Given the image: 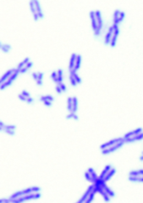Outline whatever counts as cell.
<instances>
[{
	"label": "cell",
	"instance_id": "obj_46",
	"mask_svg": "<svg viewBox=\"0 0 143 203\" xmlns=\"http://www.w3.org/2000/svg\"><path fill=\"white\" fill-rule=\"evenodd\" d=\"M32 77H33V79L35 80L36 82H37V72H33V73H32Z\"/></svg>",
	"mask_w": 143,
	"mask_h": 203
},
{
	"label": "cell",
	"instance_id": "obj_45",
	"mask_svg": "<svg viewBox=\"0 0 143 203\" xmlns=\"http://www.w3.org/2000/svg\"><path fill=\"white\" fill-rule=\"evenodd\" d=\"M10 201L9 199H0V203H6V202H8Z\"/></svg>",
	"mask_w": 143,
	"mask_h": 203
},
{
	"label": "cell",
	"instance_id": "obj_11",
	"mask_svg": "<svg viewBox=\"0 0 143 203\" xmlns=\"http://www.w3.org/2000/svg\"><path fill=\"white\" fill-rule=\"evenodd\" d=\"M16 68H14V69H11V70H7V72H6V73L4 74V75L2 76L1 78H0V85H1V84H3L6 81H7V80L9 79V77H10V76L12 75V74L14 73L15 72H16Z\"/></svg>",
	"mask_w": 143,
	"mask_h": 203
},
{
	"label": "cell",
	"instance_id": "obj_1",
	"mask_svg": "<svg viewBox=\"0 0 143 203\" xmlns=\"http://www.w3.org/2000/svg\"><path fill=\"white\" fill-rule=\"evenodd\" d=\"M40 187H28V189H23V190L18 191V192L14 193L13 195H11L9 200H10V202L14 200H16V199L20 198L22 196H26V195H29V194H33V193H39L40 192Z\"/></svg>",
	"mask_w": 143,
	"mask_h": 203
},
{
	"label": "cell",
	"instance_id": "obj_10",
	"mask_svg": "<svg viewBox=\"0 0 143 203\" xmlns=\"http://www.w3.org/2000/svg\"><path fill=\"white\" fill-rule=\"evenodd\" d=\"M116 25H112L109 28H108V32H107L106 36H105V44L106 45H109V42H110V39H111V37L113 35V32H114V28H115Z\"/></svg>",
	"mask_w": 143,
	"mask_h": 203
},
{
	"label": "cell",
	"instance_id": "obj_22",
	"mask_svg": "<svg viewBox=\"0 0 143 203\" xmlns=\"http://www.w3.org/2000/svg\"><path fill=\"white\" fill-rule=\"evenodd\" d=\"M69 74H71V75L73 76V78L75 79V81H76V82H77L78 84L81 83V78H80V76H79V74L77 73V72H75L74 70H69Z\"/></svg>",
	"mask_w": 143,
	"mask_h": 203
},
{
	"label": "cell",
	"instance_id": "obj_17",
	"mask_svg": "<svg viewBox=\"0 0 143 203\" xmlns=\"http://www.w3.org/2000/svg\"><path fill=\"white\" fill-rule=\"evenodd\" d=\"M78 108H79V102H78V98L77 97H72V110L70 113H74L76 114L78 111Z\"/></svg>",
	"mask_w": 143,
	"mask_h": 203
},
{
	"label": "cell",
	"instance_id": "obj_33",
	"mask_svg": "<svg viewBox=\"0 0 143 203\" xmlns=\"http://www.w3.org/2000/svg\"><path fill=\"white\" fill-rule=\"evenodd\" d=\"M94 196H95V193H90V195L89 196V198H87V200H86L84 203H92V201L94 200Z\"/></svg>",
	"mask_w": 143,
	"mask_h": 203
},
{
	"label": "cell",
	"instance_id": "obj_40",
	"mask_svg": "<svg viewBox=\"0 0 143 203\" xmlns=\"http://www.w3.org/2000/svg\"><path fill=\"white\" fill-rule=\"evenodd\" d=\"M21 94H22L24 97H26V98H28V97H30L29 93H28V92H26V91H23L22 93H21Z\"/></svg>",
	"mask_w": 143,
	"mask_h": 203
},
{
	"label": "cell",
	"instance_id": "obj_8",
	"mask_svg": "<svg viewBox=\"0 0 143 203\" xmlns=\"http://www.w3.org/2000/svg\"><path fill=\"white\" fill-rule=\"evenodd\" d=\"M119 34V26H116L115 28H114V32H113V35L111 37V39H110V42H109V45L111 48H114L116 47V44H117V40H118V36Z\"/></svg>",
	"mask_w": 143,
	"mask_h": 203
},
{
	"label": "cell",
	"instance_id": "obj_34",
	"mask_svg": "<svg viewBox=\"0 0 143 203\" xmlns=\"http://www.w3.org/2000/svg\"><path fill=\"white\" fill-rule=\"evenodd\" d=\"M4 129H7V130H12V131H15V130H16V125H13V124H8V125H7V124H6L5 127H4Z\"/></svg>",
	"mask_w": 143,
	"mask_h": 203
},
{
	"label": "cell",
	"instance_id": "obj_32",
	"mask_svg": "<svg viewBox=\"0 0 143 203\" xmlns=\"http://www.w3.org/2000/svg\"><path fill=\"white\" fill-rule=\"evenodd\" d=\"M68 105H67V108H68V110L69 111V113L71 112L72 110V97H68Z\"/></svg>",
	"mask_w": 143,
	"mask_h": 203
},
{
	"label": "cell",
	"instance_id": "obj_24",
	"mask_svg": "<svg viewBox=\"0 0 143 203\" xmlns=\"http://www.w3.org/2000/svg\"><path fill=\"white\" fill-rule=\"evenodd\" d=\"M76 58H77V54H76V53H72L71 58H70V61H69V70H72L74 69L75 62H76Z\"/></svg>",
	"mask_w": 143,
	"mask_h": 203
},
{
	"label": "cell",
	"instance_id": "obj_36",
	"mask_svg": "<svg viewBox=\"0 0 143 203\" xmlns=\"http://www.w3.org/2000/svg\"><path fill=\"white\" fill-rule=\"evenodd\" d=\"M119 14H120V10H119V9H116L115 11H114V16H113V19L116 20L118 18H119Z\"/></svg>",
	"mask_w": 143,
	"mask_h": 203
},
{
	"label": "cell",
	"instance_id": "obj_27",
	"mask_svg": "<svg viewBox=\"0 0 143 203\" xmlns=\"http://www.w3.org/2000/svg\"><path fill=\"white\" fill-rule=\"evenodd\" d=\"M28 62H29V58H26V59H25L24 60H22V61H21V62L19 63V64H18V66L16 67V70H20L21 69H22L23 67L25 66V65H26V63H28Z\"/></svg>",
	"mask_w": 143,
	"mask_h": 203
},
{
	"label": "cell",
	"instance_id": "obj_42",
	"mask_svg": "<svg viewBox=\"0 0 143 203\" xmlns=\"http://www.w3.org/2000/svg\"><path fill=\"white\" fill-rule=\"evenodd\" d=\"M43 103L47 107H50L51 105H52V103H50V102H48V101H43Z\"/></svg>",
	"mask_w": 143,
	"mask_h": 203
},
{
	"label": "cell",
	"instance_id": "obj_14",
	"mask_svg": "<svg viewBox=\"0 0 143 203\" xmlns=\"http://www.w3.org/2000/svg\"><path fill=\"white\" fill-rule=\"evenodd\" d=\"M101 187L103 189V190H104L105 192H106L107 194L108 195V197H109V198H113V197H115V192H114V191L112 190V189H110L109 187H108L106 183L103 184V185L101 186Z\"/></svg>",
	"mask_w": 143,
	"mask_h": 203
},
{
	"label": "cell",
	"instance_id": "obj_19",
	"mask_svg": "<svg viewBox=\"0 0 143 203\" xmlns=\"http://www.w3.org/2000/svg\"><path fill=\"white\" fill-rule=\"evenodd\" d=\"M129 177H141L143 176V169L132 170L129 173Z\"/></svg>",
	"mask_w": 143,
	"mask_h": 203
},
{
	"label": "cell",
	"instance_id": "obj_39",
	"mask_svg": "<svg viewBox=\"0 0 143 203\" xmlns=\"http://www.w3.org/2000/svg\"><path fill=\"white\" fill-rule=\"evenodd\" d=\"M3 131L5 132L6 134H7V135H15V133H16V132H15V131H12V130H7V129H4Z\"/></svg>",
	"mask_w": 143,
	"mask_h": 203
},
{
	"label": "cell",
	"instance_id": "obj_20",
	"mask_svg": "<svg viewBox=\"0 0 143 203\" xmlns=\"http://www.w3.org/2000/svg\"><path fill=\"white\" fill-rule=\"evenodd\" d=\"M81 66V55H78L77 54V58H76V62H75V66H74L73 70L75 72H78Z\"/></svg>",
	"mask_w": 143,
	"mask_h": 203
},
{
	"label": "cell",
	"instance_id": "obj_47",
	"mask_svg": "<svg viewBox=\"0 0 143 203\" xmlns=\"http://www.w3.org/2000/svg\"><path fill=\"white\" fill-rule=\"evenodd\" d=\"M55 89H56V92H57V93H59V94H60V93H62V92H61V89H60V88H59V86H58V85H57L56 87H55Z\"/></svg>",
	"mask_w": 143,
	"mask_h": 203
},
{
	"label": "cell",
	"instance_id": "obj_26",
	"mask_svg": "<svg viewBox=\"0 0 143 203\" xmlns=\"http://www.w3.org/2000/svg\"><path fill=\"white\" fill-rule=\"evenodd\" d=\"M129 180L130 182H143V176L141 177H129Z\"/></svg>",
	"mask_w": 143,
	"mask_h": 203
},
{
	"label": "cell",
	"instance_id": "obj_9",
	"mask_svg": "<svg viewBox=\"0 0 143 203\" xmlns=\"http://www.w3.org/2000/svg\"><path fill=\"white\" fill-rule=\"evenodd\" d=\"M93 189H94V185H93V184H92V185L89 186V189H87V191H86V192L83 194V196H82L81 198L79 199V200H78V201L76 202V203H84V202H85L86 200H87V198H89V195H90V193H92V192H93Z\"/></svg>",
	"mask_w": 143,
	"mask_h": 203
},
{
	"label": "cell",
	"instance_id": "obj_4",
	"mask_svg": "<svg viewBox=\"0 0 143 203\" xmlns=\"http://www.w3.org/2000/svg\"><path fill=\"white\" fill-rule=\"evenodd\" d=\"M123 145H124V142H119V143L116 144V145H112V146L108 147V148L103 149V150H101V153H102V155H105V156H106V155H109V154H111V153L117 151L118 149L121 148Z\"/></svg>",
	"mask_w": 143,
	"mask_h": 203
},
{
	"label": "cell",
	"instance_id": "obj_3",
	"mask_svg": "<svg viewBox=\"0 0 143 203\" xmlns=\"http://www.w3.org/2000/svg\"><path fill=\"white\" fill-rule=\"evenodd\" d=\"M18 74H19V70H16V72H15L14 73H13L12 75H11L10 77H9V79L7 80V81H6L3 84H1V85H0V90H5L7 87L10 86L11 84L13 83V82H14L15 80L16 79V77L18 76Z\"/></svg>",
	"mask_w": 143,
	"mask_h": 203
},
{
	"label": "cell",
	"instance_id": "obj_54",
	"mask_svg": "<svg viewBox=\"0 0 143 203\" xmlns=\"http://www.w3.org/2000/svg\"><path fill=\"white\" fill-rule=\"evenodd\" d=\"M1 47H2V46H0V49H1Z\"/></svg>",
	"mask_w": 143,
	"mask_h": 203
},
{
	"label": "cell",
	"instance_id": "obj_6",
	"mask_svg": "<svg viewBox=\"0 0 143 203\" xmlns=\"http://www.w3.org/2000/svg\"><path fill=\"white\" fill-rule=\"evenodd\" d=\"M89 18L91 20V25H92L93 31H94L95 36H100L98 33V26H97V19L96 16H95V11H90L89 12Z\"/></svg>",
	"mask_w": 143,
	"mask_h": 203
},
{
	"label": "cell",
	"instance_id": "obj_25",
	"mask_svg": "<svg viewBox=\"0 0 143 203\" xmlns=\"http://www.w3.org/2000/svg\"><path fill=\"white\" fill-rule=\"evenodd\" d=\"M32 66H33V62H31V61L28 62V63H26V65H25V66L19 70V73H26V72H28V70H29V69L31 68Z\"/></svg>",
	"mask_w": 143,
	"mask_h": 203
},
{
	"label": "cell",
	"instance_id": "obj_48",
	"mask_svg": "<svg viewBox=\"0 0 143 203\" xmlns=\"http://www.w3.org/2000/svg\"><path fill=\"white\" fill-rule=\"evenodd\" d=\"M33 17H34V19H35L36 21H37V20L39 19L38 15H37V13H35V14H33Z\"/></svg>",
	"mask_w": 143,
	"mask_h": 203
},
{
	"label": "cell",
	"instance_id": "obj_18",
	"mask_svg": "<svg viewBox=\"0 0 143 203\" xmlns=\"http://www.w3.org/2000/svg\"><path fill=\"white\" fill-rule=\"evenodd\" d=\"M111 168H112V166H110V165H107V166H105L104 168H103V170H102L101 174H100V177H98V179H104V177L107 175V174L108 173V171H109V170L111 169Z\"/></svg>",
	"mask_w": 143,
	"mask_h": 203
},
{
	"label": "cell",
	"instance_id": "obj_41",
	"mask_svg": "<svg viewBox=\"0 0 143 203\" xmlns=\"http://www.w3.org/2000/svg\"><path fill=\"white\" fill-rule=\"evenodd\" d=\"M57 77H58V74H57V72H53L52 74H51V78H52L53 81H55V80L57 79Z\"/></svg>",
	"mask_w": 143,
	"mask_h": 203
},
{
	"label": "cell",
	"instance_id": "obj_44",
	"mask_svg": "<svg viewBox=\"0 0 143 203\" xmlns=\"http://www.w3.org/2000/svg\"><path fill=\"white\" fill-rule=\"evenodd\" d=\"M18 98H19V100L23 101V102H26V97H24V96H23V95L21 94V93H20V94H18Z\"/></svg>",
	"mask_w": 143,
	"mask_h": 203
},
{
	"label": "cell",
	"instance_id": "obj_5",
	"mask_svg": "<svg viewBox=\"0 0 143 203\" xmlns=\"http://www.w3.org/2000/svg\"><path fill=\"white\" fill-rule=\"evenodd\" d=\"M119 142H123V138H122V137H119V138H114V139H112V140H109V141H108V142L102 144V145L100 146V148L101 149V150H103V149L108 148V147L112 146V145H116V144H118V143H119Z\"/></svg>",
	"mask_w": 143,
	"mask_h": 203
},
{
	"label": "cell",
	"instance_id": "obj_28",
	"mask_svg": "<svg viewBox=\"0 0 143 203\" xmlns=\"http://www.w3.org/2000/svg\"><path fill=\"white\" fill-rule=\"evenodd\" d=\"M10 49H11V46L8 45V44H4V45H2V47H1V50L5 53L9 52Z\"/></svg>",
	"mask_w": 143,
	"mask_h": 203
},
{
	"label": "cell",
	"instance_id": "obj_23",
	"mask_svg": "<svg viewBox=\"0 0 143 203\" xmlns=\"http://www.w3.org/2000/svg\"><path fill=\"white\" fill-rule=\"evenodd\" d=\"M124 18H125V13L122 12V11H120V14H119V18H118L116 20L113 21V25L119 26V24H120V23L122 22V20L124 19Z\"/></svg>",
	"mask_w": 143,
	"mask_h": 203
},
{
	"label": "cell",
	"instance_id": "obj_29",
	"mask_svg": "<svg viewBox=\"0 0 143 203\" xmlns=\"http://www.w3.org/2000/svg\"><path fill=\"white\" fill-rule=\"evenodd\" d=\"M66 117H67V119H73V120H76V121L79 120V116H78L76 114H74V113H69Z\"/></svg>",
	"mask_w": 143,
	"mask_h": 203
},
{
	"label": "cell",
	"instance_id": "obj_51",
	"mask_svg": "<svg viewBox=\"0 0 143 203\" xmlns=\"http://www.w3.org/2000/svg\"><path fill=\"white\" fill-rule=\"evenodd\" d=\"M0 131H3V128L2 127H0Z\"/></svg>",
	"mask_w": 143,
	"mask_h": 203
},
{
	"label": "cell",
	"instance_id": "obj_38",
	"mask_svg": "<svg viewBox=\"0 0 143 203\" xmlns=\"http://www.w3.org/2000/svg\"><path fill=\"white\" fill-rule=\"evenodd\" d=\"M58 86H59V88L61 89V92L62 93H65V92H67V86L65 85L64 83H60V84H58Z\"/></svg>",
	"mask_w": 143,
	"mask_h": 203
},
{
	"label": "cell",
	"instance_id": "obj_52",
	"mask_svg": "<svg viewBox=\"0 0 143 203\" xmlns=\"http://www.w3.org/2000/svg\"><path fill=\"white\" fill-rule=\"evenodd\" d=\"M2 45H3V44H2L1 42H0V46H2Z\"/></svg>",
	"mask_w": 143,
	"mask_h": 203
},
{
	"label": "cell",
	"instance_id": "obj_50",
	"mask_svg": "<svg viewBox=\"0 0 143 203\" xmlns=\"http://www.w3.org/2000/svg\"><path fill=\"white\" fill-rule=\"evenodd\" d=\"M140 161H142V159H143V156H142V155H141V156H140Z\"/></svg>",
	"mask_w": 143,
	"mask_h": 203
},
{
	"label": "cell",
	"instance_id": "obj_12",
	"mask_svg": "<svg viewBox=\"0 0 143 203\" xmlns=\"http://www.w3.org/2000/svg\"><path fill=\"white\" fill-rule=\"evenodd\" d=\"M140 134H142V128H138L136 130H133V131H130L129 133L125 134V135L122 137L123 139H127V138H130L132 136H135V135H138Z\"/></svg>",
	"mask_w": 143,
	"mask_h": 203
},
{
	"label": "cell",
	"instance_id": "obj_21",
	"mask_svg": "<svg viewBox=\"0 0 143 203\" xmlns=\"http://www.w3.org/2000/svg\"><path fill=\"white\" fill-rule=\"evenodd\" d=\"M87 172H89V174H90V176H91V179H92V184L95 182V181L97 180V179H98V175H97V173L95 172V170L93 169L92 168H89V169L87 170Z\"/></svg>",
	"mask_w": 143,
	"mask_h": 203
},
{
	"label": "cell",
	"instance_id": "obj_16",
	"mask_svg": "<svg viewBox=\"0 0 143 203\" xmlns=\"http://www.w3.org/2000/svg\"><path fill=\"white\" fill-rule=\"evenodd\" d=\"M34 5H35L36 12H37V15H38V18H44V15H43V12H42V9H41V7H40V4H39V2L38 1H34Z\"/></svg>",
	"mask_w": 143,
	"mask_h": 203
},
{
	"label": "cell",
	"instance_id": "obj_37",
	"mask_svg": "<svg viewBox=\"0 0 143 203\" xmlns=\"http://www.w3.org/2000/svg\"><path fill=\"white\" fill-rule=\"evenodd\" d=\"M69 80H70V83H71V85H72V86H74V87H75V86L78 84L77 82H76L75 79H74L73 76H72L71 74H69Z\"/></svg>",
	"mask_w": 143,
	"mask_h": 203
},
{
	"label": "cell",
	"instance_id": "obj_35",
	"mask_svg": "<svg viewBox=\"0 0 143 203\" xmlns=\"http://www.w3.org/2000/svg\"><path fill=\"white\" fill-rule=\"evenodd\" d=\"M84 176H85V179H87L89 182H91L92 183V179H91V176H90V174L89 173V172H85V174H84Z\"/></svg>",
	"mask_w": 143,
	"mask_h": 203
},
{
	"label": "cell",
	"instance_id": "obj_30",
	"mask_svg": "<svg viewBox=\"0 0 143 203\" xmlns=\"http://www.w3.org/2000/svg\"><path fill=\"white\" fill-rule=\"evenodd\" d=\"M43 75H44L43 72H37V81L36 82H37V84L38 86H41L42 83H43V82H42V78H43Z\"/></svg>",
	"mask_w": 143,
	"mask_h": 203
},
{
	"label": "cell",
	"instance_id": "obj_13",
	"mask_svg": "<svg viewBox=\"0 0 143 203\" xmlns=\"http://www.w3.org/2000/svg\"><path fill=\"white\" fill-rule=\"evenodd\" d=\"M143 138V134H140L138 135H135L132 136L130 138H127V139H123L124 144L126 143H133V142H137V141H141Z\"/></svg>",
	"mask_w": 143,
	"mask_h": 203
},
{
	"label": "cell",
	"instance_id": "obj_15",
	"mask_svg": "<svg viewBox=\"0 0 143 203\" xmlns=\"http://www.w3.org/2000/svg\"><path fill=\"white\" fill-rule=\"evenodd\" d=\"M116 172H117V170H116V168H112L111 169L108 171V173L107 174L106 176L104 177V179H103V181L104 182H108V180H110V179H111L112 177H113L114 175L116 174Z\"/></svg>",
	"mask_w": 143,
	"mask_h": 203
},
{
	"label": "cell",
	"instance_id": "obj_2",
	"mask_svg": "<svg viewBox=\"0 0 143 203\" xmlns=\"http://www.w3.org/2000/svg\"><path fill=\"white\" fill-rule=\"evenodd\" d=\"M41 198L40 193H33V194L26 195V196H22L20 198L11 201V203H22L24 201H28V200H38Z\"/></svg>",
	"mask_w": 143,
	"mask_h": 203
},
{
	"label": "cell",
	"instance_id": "obj_31",
	"mask_svg": "<svg viewBox=\"0 0 143 203\" xmlns=\"http://www.w3.org/2000/svg\"><path fill=\"white\" fill-rule=\"evenodd\" d=\"M40 101H48L50 102V103H52L53 101H54V98H53L51 95H46V96H41L40 97Z\"/></svg>",
	"mask_w": 143,
	"mask_h": 203
},
{
	"label": "cell",
	"instance_id": "obj_49",
	"mask_svg": "<svg viewBox=\"0 0 143 203\" xmlns=\"http://www.w3.org/2000/svg\"><path fill=\"white\" fill-rule=\"evenodd\" d=\"M5 125H6V124H4L3 122L0 121V127H2V128H3V129H4V127H5Z\"/></svg>",
	"mask_w": 143,
	"mask_h": 203
},
{
	"label": "cell",
	"instance_id": "obj_7",
	"mask_svg": "<svg viewBox=\"0 0 143 203\" xmlns=\"http://www.w3.org/2000/svg\"><path fill=\"white\" fill-rule=\"evenodd\" d=\"M95 16H96V19H97V26H98V35L100 34L103 27V20H102V16H101V12L100 10H96L95 11Z\"/></svg>",
	"mask_w": 143,
	"mask_h": 203
},
{
	"label": "cell",
	"instance_id": "obj_53",
	"mask_svg": "<svg viewBox=\"0 0 143 203\" xmlns=\"http://www.w3.org/2000/svg\"><path fill=\"white\" fill-rule=\"evenodd\" d=\"M6 203H11L10 201H8V202H6Z\"/></svg>",
	"mask_w": 143,
	"mask_h": 203
},
{
	"label": "cell",
	"instance_id": "obj_43",
	"mask_svg": "<svg viewBox=\"0 0 143 203\" xmlns=\"http://www.w3.org/2000/svg\"><path fill=\"white\" fill-rule=\"evenodd\" d=\"M26 102L28 103H34V99L31 98V97H28V98H26Z\"/></svg>",
	"mask_w": 143,
	"mask_h": 203
}]
</instances>
